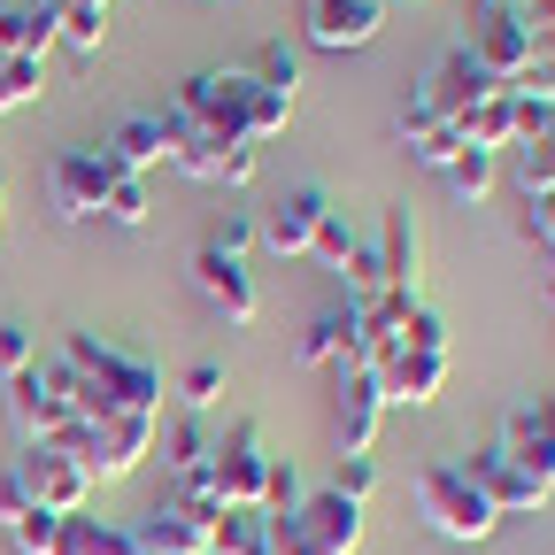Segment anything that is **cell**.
Here are the masks:
<instances>
[{"label":"cell","instance_id":"6da1fadb","mask_svg":"<svg viewBox=\"0 0 555 555\" xmlns=\"http://www.w3.org/2000/svg\"><path fill=\"white\" fill-rule=\"evenodd\" d=\"M62 363L78 371V416L101 425V416H163V371L124 356V347L93 339V332H69L62 339Z\"/></svg>","mask_w":555,"mask_h":555},{"label":"cell","instance_id":"7a4b0ae2","mask_svg":"<svg viewBox=\"0 0 555 555\" xmlns=\"http://www.w3.org/2000/svg\"><path fill=\"white\" fill-rule=\"evenodd\" d=\"M9 416H16V440H62L78 425V371L62 356H31V371L9 378Z\"/></svg>","mask_w":555,"mask_h":555},{"label":"cell","instance_id":"3957f363","mask_svg":"<svg viewBox=\"0 0 555 555\" xmlns=\"http://www.w3.org/2000/svg\"><path fill=\"white\" fill-rule=\"evenodd\" d=\"M9 478L24 486V502H39V509H54V517H78V509L93 502V470L69 455L62 440H16Z\"/></svg>","mask_w":555,"mask_h":555},{"label":"cell","instance_id":"277c9868","mask_svg":"<svg viewBox=\"0 0 555 555\" xmlns=\"http://www.w3.org/2000/svg\"><path fill=\"white\" fill-rule=\"evenodd\" d=\"M416 509H425V525L440 540H494V525H502L494 502L463 478V463H425L416 470Z\"/></svg>","mask_w":555,"mask_h":555},{"label":"cell","instance_id":"5b68a950","mask_svg":"<svg viewBox=\"0 0 555 555\" xmlns=\"http://www.w3.org/2000/svg\"><path fill=\"white\" fill-rule=\"evenodd\" d=\"M155 440H163V416H101V425L78 416V425L62 433V448L78 455L93 478H131L139 463L155 455Z\"/></svg>","mask_w":555,"mask_h":555},{"label":"cell","instance_id":"8992f818","mask_svg":"<svg viewBox=\"0 0 555 555\" xmlns=\"http://www.w3.org/2000/svg\"><path fill=\"white\" fill-rule=\"evenodd\" d=\"M155 124H163V147H170V163H178L193 185H247V178H255V163H262V147H255V139L185 131L178 116H155Z\"/></svg>","mask_w":555,"mask_h":555},{"label":"cell","instance_id":"52a82bcc","mask_svg":"<svg viewBox=\"0 0 555 555\" xmlns=\"http://www.w3.org/2000/svg\"><path fill=\"white\" fill-rule=\"evenodd\" d=\"M208 478H217L224 509H262V478H270V440L262 425H232L208 455Z\"/></svg>","mask_w":555,"mask_h":555},{"label":"cell","instance_id":"ba28073f","mask_svg":"<svg viewBox=\"0 0 555 555\" xmlns=\"http://www.w3.org/2000/svg\"><path fill=\"white\" fill-rule=\"evenodd\" d=\"M463 47H470V62H478L494 86H517L525 62H532V39H525V24H517V9H494V0H478Z\"/></svg>","mask_w":555,"mask_h":555},{"label":"cell","instance_id":"9c48e42d","mask_svg":"<svg viewBox=\"0 0 555 555\" xmlns=\"http://www.w3.org/2000/svg\"><path fill=\"white\" fill-rule=\"evenodd\" d=\"M371 378H378V393H386V409H425V401H440V386H448V356L440 347H386V356L371 363Z\"/></svg>","mask_w":555,"mask_h":555},{"label":"cell","instance_id":"30bf717a","mask_svg":"<svg viewBox=\"0 0 555 555\" xmlns=\"http://www.w3.org/2000/svg\"><path fill=\"white\" fill-rule=\"evenodd\" d=\"M517 470H532L540 486H555V393H532L502 416V440H494Z\"/></svg>","mask_w":555,"mask_h":555},{"label":"cell","instance_id":"8fae6325","mask_svg":"<svg viewBox=\"0 0 555 555\" xmlns=\"http://www.w3.org/2000/svg\"><path fill=\"white\" fill-rule=\"evenodd\" d=\"M301 31H309V47H324V54L371 47V39L386 31V0H301Z\"/></svg>","mask_w":555,"mask_h":555},{"label":"cell","instance_id":"7c38bea8","mask_svg":"<svg viewBox=\"0 0 555 555\" xmlns=\"http://www.w3.org/2000/svg\"><path fill=\"white\" fill-rule=\"evenodd\" d=\"M108 155L101 147H69L62 163H54V178H47V193H54V217L62 224H86V217H101V201H108Z\"/></svg>","mask_w":555,"mask_h":555},{"label":"cell","instance_id":"4fadbf2b","mask_svg":"<svg viewBox=\"0 0 555 555\" xmlns=\"http://www.w3.org/2000/svg\"><path fill=\"white\" fill-rule=\"evenodd\" d=\"M332 217V193L324 185H294L278 208H262V224H255V240L270 247V255H309L317 247V224Z\"/></svg>","mask_w":555,"mask_h":555},{"label":"cell","instance_id":"5bb4252c","mask_svg":"<svg viewBox=\"0 0 555 555\" xmlns=\"http://www.w3.org/2000/svg\"><path fill=\"white\" fill-rule=\"evenodd\" d=\"M463 478L478 486L486 502H494V517H532V509L547 502V486H540L532 470H517L502 448H478V455H463Z\"/></svg>","mask_w":555,"mask_h":555},{"label":"cell","instance_id":"9a60e30c","mask_svg":"<svg viewBox=\"0 0 555 555\" xmlns=\"http://www.w3.org/2000/svg\"><path fill=\"white\" fill-rule=\"evenodd\" d=\"M478 93H494V78H486V69L470 62V47H463V39H455V47H448V54L425 69V78H416V101H425L433 116H448V124H455V116H463Z\"/></svg>","mask_w":555,"mask_h":555},{"label":"cell","instance_id":"2e32d148","mask_svg":"<svg viewBox=\"0 0 555 555\" xmlns=\"http://www.w3.org/2000/svg\"><path fill=\"white\" fill-rule=\"evenodd\" d=\"M378 262H386V294L425 301V232H416L409 208H386V224H378Z\"/></svg>","mask_w":555,"mask_h":555},{"label":"cell","instance_id":"e0dca14e","mask_svg":"<svg viewBox=\"0 0 555 555\" xmlns=\"http://www.w3.org/2000/svg\"><path fill=\"white\" fill-rule=\"evenodd\" d=\"M193 278H201V294L224 309V324H255V317H262V294H255V270H247V255H217V247H201Z\"/></svg>","mask_w":555,"mask_h":555},{"label":"cell","instance_id":"ac0fdd59","mask_svg":"<svg viewBox=\"0 0 555 555\" xmlns=\"http://www.w3.org/2000/svg\"><path fill=\"white\" fill-rule=\"evenodd\" d=\"M339 378V455H371L378 440V416H386V393L371 371H332Z\"/></svg>","mask_w":555,"mask_h":555},{"label":"cell","instance_id":"d6986e66","mask_svg":"<svg viewBox=\"0 0 555 555\" xmlns=\"http://www.w3.org/2000/svg\"><path fill=\"white\" fill-rule=\"evenodd\" d=\"M455 131H463V147H486V155L517 147V101H509V86L478 93V101H470V108L455 116Z\"/></svg>","mask_w":555,"mask_h":555},{"label":"cell","instance_id":"ffe728a7","mask_svg":"<svg viewBox=\"0 0 555 555\" xmlns=\"http://www.w3.org/2000/svg\"><path fill=\"white\" fill-rule=\"evenodd\" d=\"M131 547H139V555H201V547H208V525H193L178 502H155L147 517H139Z\"/></svg>","mask_w":555,"mask_h":555},{"label":"cell","instance_id":"44dd1931","mask_svg":"<svg viewBox=\"0 0 555 555\" xmlns=\"http://www.w3.org/2000/svg\"><path fill=\"white\" fill-rule=\"evenodd\" d=\"M401 147H409L416 163H433V170H448V163H455V147H463V131H455L448 116H433L425 101L409 93V101H401Z\"/></svg>","mask_w":555,"mask_h":555},{"label":"cell","instance_id":"7402d4cb","mask_svg":"<svg viewBox=\"0 0 555 555\" xmlns=\"http://www.w3.org/2000/svg\"><path fill=\"white\" fill-rule=\"evenodd\" d=\"M101 155H108V170H155V163H170V147H163V124L155 116H124L108 139H101Z\"/></svg>","mask_w":555,"mask_h":555},{"label":"cell","instance_id":"603a6c76","mask_svg":"<svg viewBox=\"0 0 555 555\" xmlns=\"http://www.w3.org/2000/svg\"><path fill=\"white\" fill-rule=\"evenodd\" d=\"M47 555H131V532H116V525H101V517H62V532H54V547Z\"/></svg>","mask_w":555,"mask_h":555},{"label":"cell","instance_id":"cb8c5ba5","mask_svg":"<svg viewBox=\"0 0 555 555\" xmlns=\"http://www.w3.org/2000/svg\"><path fill=\"white\" fill-rule=\"evenodd\" d=\"M208 555H270V517L262 509H224L208 525Z\"/></svg>","mask_w":555,"mask_h":555},{"label":"cell","instance_id":"d4e9b609","mask_svg":"<svg viewBox=\"0 0 555 555\" xmlns=\"http://www.w3.org/2000/svg\"><path fill=\"white\" fill-rule=\"evenodd\" d=\"M247 78H255L262 93H278V101H301V54H294L286 39H262L255 62H247Z\"/></svg>","mask_w":555,"mask_h":555},{"label":"cell","instance_id":"484cf974","mask_svg":"<svg viewBox=\"0 0 555 555\" xmlns=\"http://www.w3.org/2000/svg\"><path fill=\"white\" fill-rule=\"evenodd\" d=\"M286 124H294V101H278V93H262V86L247 78V69H240V131H247L255 147H262V139H278Z\"/></svg>","mask_w":555,"mask_h":555},{"label":"cell","instance_id":"4316f807","mask_svg":"<svg viewBox=\"0 0 555 555\" xmlns=\"http://www.w3.org/2000/svg\"><path fill=\"white\" fill-rule=\"evenodd\" d=\"M208 455H217V440H208V425H201V416H178V425L163 433V463H170V478L208 470Z\"/></svg>","mask_w":555,"mask_h":555},{"label":"cell","instance_id":"83f0119b","mask_svg":"<svg viewBox=\"0 0 555 555\" xmlns=\"http://www.w3.org/2000/svg\"><path fill=\"white\" fill-rule=\"evenodd\" d=\"M347 324H356V301H347V309H324V317H309V332H301V347H294V356H301V363H339Z\"/></svg>","mask_w":555,"mask_h":555},{"label":"cell","instance_id":"f1b7e54d","mask_svg":"<svg viewBox=\"0 0 555 555\" xmlns=\"http://www.w3.org/2000/svg\"><path fill=\"white\" fill-rule=\"evenodd\" d=\"M463 201H486V193H494V178H502V155H486V147H455V163L440 170Z\"/></svg>","mask_w":555,"mask_h":555},{"label":"cell","instance_id":"f546056e","mask_svg":"<svg viewBox=\"0 0 555 555\" xmlns=\"http://www.w3.org/2000/svg\"><path fill=\"white\" fill-rule=\"evenodd\" d=\"M54 39H62L69 54H101V39H108V9H86V0H62V24H54Z\"/></svg>","mask_w":555,"mask_h":555},{"label":"cell","instance_id":"4dcf8cb0","mask_svg":"<svg viewBox=\"0 0 555 555\" xmlns=\"http://www.w3.org/2000/svg\"><path fill=\"white\" fill-rule=\"evenodd\" d=\"M39 86H47V62H31V54H0V116H9V108H31Z\"/></svg>","mask_w":555,"mask_h":555},{"label":"cell","instance_id":"1f68e13d","mask_svg":"<svg viewBox=\"0 0 555 555\" xmlns=\"http://www.w3.org/2000/svg\"><path fill=\"white\" fill-rule=\"evenodd\" d=\"M339 286H347V301H378L386 294V262H378V240H356V255H347V270H339Z\"/></svg>","mask_w":555,"mask_h":555},{"label":"cell","instance_id":"d6a6232c","mask_svg":"<svg viewBox=\"0 0 555 555\" xmlns=\"http://www.w3.org/2000/svg\"><path fill=\"white\" fill-rule=\"evenodd\" d=\"M517 185H525V201L555 193V131H540V139H517Z\"/></svg>","mask_w":555,"mask_h":555},{"label":"cell","instance_id":"836d02e7","mask_svg":"<svg viewBox=\"0 0 555 555\" xmlns=\"http://www.w3.org/2000/svg\"><path fill=\"white\" fill-rule=\"evenodd\" d=\"M101 217L124 224V232H139V224H147V185H139L131 170H116V178H108V201H101Z\"/></svg>","mask_w":555,"mask_h":555},{"label":"cell","instance_id":"e575fe53","mask_svg":"<svg viewBox=\"0 0 555 555\" xmlns=\"http://www.w3.org/2000/svg\"><path fill=\"white\" fill-rule=\"evenodd\" d=\"M0 532H9V540H16V555H47V547H54V532H62V517L31 502V509H16V517H9V525H0Z\"/></svg>","mask_w":555,"mask_h":555},{"label":"cell","instance_id":"d590c367","mask_svg":"<svg viewBox=\"0 0 555 555\" xmlns=\"http://www.w3.org/2000/svg\"><path fill=\"white\" fill-rule=\"evenodd\" d=\"M178 393H185V416H208V409L224 401V363H185Z\"/></svg>","mask_w":555,"mask_h":555},{"label":"cell","instance_id":"8d00e7d4","mask_svg":"<svg viewBox=\"0 0 555 555\" xmlns=\"http://www.w3.org/2000/svg\"><path fill=\"white\" fill-rule=\"evenodd\" d=\"M309 255H317V262H324V270L339 278V270H347V255H356V224H347L339 208H332V217L317 224V247H309Z\"/></svg>","mask_w":555,"mask_h":555},{"label":"cell","instance_id":"74e56055","mask_svg":"<svg viewBox=\"0 0 555 555\" xmlns=\"http://www.w3.org/2000/svg\"><path fill=\"white\" fill-rule=\"evenodd\" d=\"M371 486H378V463H371V455H339V470H332V494H347V502H371Z\"/></svg>","mask_w":555,"mask_h":555},{"label":"cell","instance_id":"f35d334b","mask_svg":"<svg viewBox=\"0 0 555 555\" xmlns=\"http://www.w3.org/2000/svg\"><path fill=\"white\" fill-rule=\"evenodd\" d=\"M31 356H39V347H31V332L9 317V324H0V378H16V371H31Z\"/></svg>","mask_w":555,"mask_h":555},{"label":"cell","instance_id":"ab89813d","mask_svg":"<svg viewBox=\"0 0 555 555\" xmlns=\"http://www.w3.org/2000/svg\"><path fill=\"white\" fill-rule=\"evenodd\" d=\"M532 208V217H525V232H532V247L555 262V193H540V201H525Z\"/></svg>","mask_w":555,"mask_h":555},{"label":"cell","instance_id":"60d3db41","mask_svg":"<svg viewBox=\"0 0 555 555\" xmlns=\"http://www.w3.org/2000/svg\"><path fill=\"white\" fill-rule=\"evenodd\" d=\"M208 247H217V255H247L255 247V217H224L217 232H208Z\"/></svg>","mask_w":555,"mask_h":555},{"label":"cell","instance_id":"b9f144b4","mask_svg":"<svg viewBox=\"0 0 555 555\" xmlns=\"http://www.w3.org/2000/svg\"><path fill=\"white\" fill-rule=\"evenodd\" d=\"M16 509H31V502H24V486H16V478H9V470H0V525H9V517H16Z\"/></svg>","mask_w":555,"mask_h":555},{"label":"cell","instance_id":"7bdbcfd3","mask_svg":"<svg viewBox=\"0 0 555 555\" xmlns=\"http://www.w3.org/2000/svg\"><path fill=\"white\" fill-rule=\"evenodd\" d=\"M540 294H547V309H555V270H547V286H540Z\"/></svg>","mask_w":555,"mask_h":555},{"label":"cell","instance_id":"ee69618b","mask_svg":"<svg viewBox=\"0 0 555 555\" xmlns=\"http://www.w3.org/2000/svg\"><path fill=\"white\" fill-rule=\"evenodd\" d=\"M86 9H108V0H86Z\"/></svg>","mask_w":555,"mask_h":555},{"label":"cell","instance_id":"f6af8a7d","mask_svg":"<svg viewBox=\"0 0 555 555\" xmlns=\"http://www.w3.org/2000/svg\"><path fill=\"white\" fill-rule=\"evenodd\" d=\"M0 224H9V208H0Z\"/></svg>","mask_w":555,"mask_h":555},{"label":"cell","instance_id":"bcb514c9","mask_svg":"<svg viewBox=\"0 0 555 555\" xmlns=\"http://www.w3.org/2000/svg\"><path fill=\"white\" fill-rule=\"evenodd\" d=\"M131 555H139V547H131Z\"/></svg>","mask_w":555,"mask_h":555},{"label":"cell","instance_id":"7dc6e473","mask_svg":"<svg viewBox=\"0 0 555 555\" xmlns=\"http://www.w3.org/2000/svg\"><path fill=\"white\" fill-rule=\"evenodd\" d=\"M201 555H208V547H201Z\"/></svg>","mask_w":555,"mask_h":555}]
</instances>
